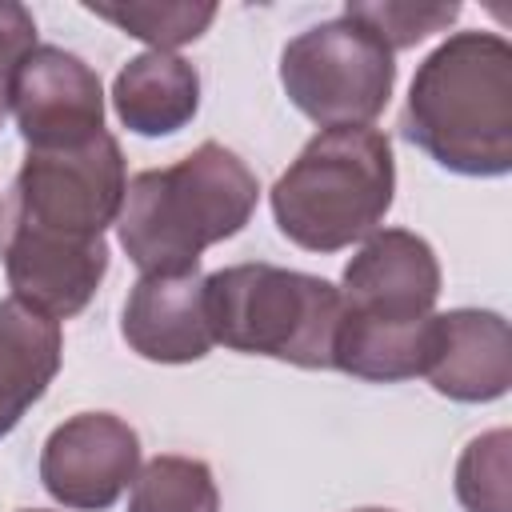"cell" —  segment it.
<instances>
[{
	"mask_svg": "<svg viewBox=\"0 0 512 512\" xmlns=\"http://www.w3.org/2000/svg\"><path fill=\"white\" fill-rule=\"evenodd\" d=\"M432 324L436 312L424 320H364L344 312L332 348V368L368 384L416 380L424 376L432 352Z\"/></svg>",
	"mask_w": 512,
	"mask_h": 512,
	"instance_id": "obj_15",
	"label": "cell"
},
{
	"mask_svg": "<svg viewBox=\"0 0 512 512\" xmlns=\"http://www.w3.org/2000/svg\"><path fill=\"white\" fill-rule=\"evenodd\" d=\"M128 512H220L212 468L192 456H152L132 480Z\"/></svg>",
	"mask_w": 512,
	"mask_h": 512,
	"instance_id": "obj_17",
	"label": "cell"
},
{
	"mask_svg": "<svg viewBox=\"0 0 512 512\" xmlns=\"http://www.w3.org/2000/svg\"><path fill=\"white\" fill-rule=\"evenodd\" d=\"M456 500L464 512H512V432L492 428L456 460Z\"/></svg>",
	"mask_w": 512,
	"mask_h": 512,
	"instance_id": "obj_18",
	"label": "cell"
},
{
	"mask_svg": "<svg viewBox=\"0 0 512 512\" xmlns=\"http://www.w3.org/2000/svg\"><path fill=\"white\" fill-rule=\"evenodd\" d=\"M124 344L152 364H192L212 352V328L204 316V276L168 272L140 276L120 312Z\"/></svg>",
	"mask_w": 512,
	"mask_h": 512,
	"instance_id": "obj_12",
	"label": "cell"
},
{
	"mask_svg": "<svg viewBox=\"0 0 512 512\" xmlns=\"http://www.w3.org/2000/svg\"><path fill=\"white\" fill-rule=\"evenodd\" d=\"M36 48V20L24 4L0 0V84L12 80L16 64Z\"/></svg>",
	"mask_w": 512,
	"mask_h": 512,
	"instance_id": "obj_20",
	"label": "cell"
},
{
	"mask_svg": "<svg viewBox=\"0 0 512 512\" xmlns=\"http://www.w3.org/2000/svg\"><path fill=\"white\" fill-rule=\"evenodd\" d=\"M140 472V436L116 412H76L40 448L44 492L72 512H104Z\"/></svg>",
	"mask_w": 512,
	"mask_h": 512,
	"instance_id": "obj_8",
	"label": "cell"
},
{
	"mask_svg": "<svg viewBox=\"0 0 512 512\" xmlns=\"http://www.w3.org/2000/svg\"><path fill=\"white\" fill-rule=\"evenodd\" d=\"M20 512H48V508H20Z\"/></svg>",
	"mask_w": 512,
	"mask_h": 512,
	"instance_id": "obj_23",
	"label": "cell"
},
{
	"mask_svg": "<svg viewBox=\"0 0 512 512\" xmlns=\"http://www.w3.org/2000/svg\"><path fill=\"white\" fill-rule=\"evenodd\" d=\"M204 316L212 340L232 352L332 368L344 304L324 276L280 264H232L204 276Z\"/></svg>",
	"mask_w": 512,
	"mask_h": 512,
	"instance_id": "obj_4",
	"label": "cell"
},
{
	"mask_svg": "<svg viewBox=\"0 0 512 512\" xmlns=\"http://www.w3.org/2000/svg\"><path fill=\"white\" fill-rule=\"evenodd\" d=\"M400 132L456 176L512 172V44L500 32H452L416 68Z\"/></svg>",
	"mask_w": 512,
	"mask_h": 512,
	"instance_id": "obj_1",
	"label": "cell"
},
{
	"mask_svg": "<svg viewBox=\"0 0 512 512\" xmlns=\"http://www.w3.org/2000/svg\"><path fill=\"white\" fill-rule=\"evenodd\" d=\"M4 276L20 304L48 320H72L96 296L108 272V240H80L60 232H40L28 224H4Z\"/></svg>",
	"mask_w": 512,
	"mask_h": 512,
	"instance_id": "obj_9",
	"label": "cell"
},
{
	"mask_svg": "<svg viewBox=\"0 0 512 512\" xmlns=\"http://www.w3.org/2000/svg\"><path fill=\"white\" fill-rule=\"evenodd\" d=\"M424 380L456 404H488L512 388V332L492 308L436 312Z\"/></svg>",
	"mask_w": 512,
	"mask_h": 512,
	"instance_id": "obj_11",
	"label": "cell"
},
{
	"mask_svg": "<svg viewBox=\"0 0 512 512\" xmlns=\"http://www.w3.org/2000/svg\"><path fill=\"white\" fill-rule=\"evenodd\" d=\"M280 84L312 124L368 128L396 88V56L360 20L332 16L284 44Z\"/></svg>",
	"mask_w": 512,
	"mask_h": 512,
	"instance_id": "obj_5",
	"label": "cell"
},
{
	"mask_svg": "<svg viewBox=\"0 0 512 512\" xmlns=\"http://www.w3.org/2000/svg\"><path fill=\"white\" fill-rule=\"evenodd\" d=\"M256 200V172L220 140H204L184 160L128 180L116 236L140 276L192 272L204 248L244 232Z\"/></svg>",
	"mask_w": 512,
	"mask_h": 512,
	"instance_id": "obj_2",
	"label": "cell"
},
{
	"mask_svg": "<svg viewBox=\"0 0 512 512\" xmlns=\"http://www.w3.org/2000/svg\"><path fill=\"white\" fill-rule=\"evenodd\" d=\"M64 360V332L56 320L32 312L16 296L0 300V440L48 392Z\"/></svg>",
	"mask_w": 512,
	"mask_h": 512,
	"instance_id": "obj_14",
	"label": "cell"
},
{
	"mask_svg": "<svg viewBox=\"0 0 512 512\" xmlns=\"http://www.w3.org/2000/svg\"><path fill=\"white\" fill-rule=\"evenodd\" d=\"M8 120V84H0V128Z\"/></svg>",
	"mask_w": 512,
	"mask_h": 512,
	"instance_id": "obj_21",
	"label": "cell"
},
{
	"mask_svg": "<svg viewBox=\"0 0 512 512\" xmlns=\"http://www.w3.org/2000/svg\"><path fill=\"white\" fill-rule=\"evenodd\" d=\"M112 108L136 136H172L200 108V72L176 52H140L112 80Z\"/></svg>",
	"mask_w": 512,
	"mask_h": 512,
	"instance_id": "obj_13",
	"label": "cell"
},
{
	"mask_svg": "<svg viewBox=\"0 0 512 512\" xmlns=\"http://www.w3.org/2000/svg\"><path fill=\"white\" fill-rule=\"evenodd\" d=\"M8 112L32 152L80 148L104 132V84L76 52L36 44L8 80Z\"/></svg>",
	"mask_w": 512,
	"mask_h": 512,
	"instance_id": "obj_7",
	"label": "cell"
},
{
	"mask_svg": "<svg viewBox=\"0 0 512 512\" xmlns=\"http://www.w3.org/2000/svg\"><path fill=\"white\" fill-rule=\"evenodd\" d=\"M128 172L124 152L112 132L80 148H52L24 156L12 180V224H28L40 232L96 240L108 224H116L124 204Z\"/></svg>",
	"mask_w": 512,
	"mask_h": 512,
	"instance_id": "obj_6",
	"label": "cell"
},
{
	"mask_svg": "<svg viewBox=\"0 0 512 512\" xmlns=\"http://www.w3.org/2000/svg\"><path fill=\"white\" fill-rule=\"evenodd\" d=\"M96 20L116 24L124 36L144 40L152 52H172L192 44L216 20V4L208 0H88Z\"/></svg>",
	"mask_w": 512,
	"mask_h": 512,
	"instance_id": "obj_16",
	"label": "cell"
},
{
	"mask_svg": "<svg viewBox=\"0 0 512 512\" xmlns=\"http://www.w3.org/2000/svg\"><path fill=\"white\" fill-rule=\"evenodd\" d=\"M440 300V260L408 228H376L344 264L340 304L364 320H424Z\"/></svg>",
	"mask_w": 512,
	"mask_h": 512,
	"instance_id": "obj_10",
	"label": "cell"
},
{
	"mask_svg": "<svg viewBox=\"0 0 512 512\" xmlns=\"http://www.w3.org/2000/svg\"><path fill=\"white\" fill-rule=\"evenodd\" d=\"M352 512H392V508H352Z\"/></svg>",
	"mask_w": 512,
	"mask_h": 512,
	"instance_id": "obj_22",
	"label": "cell"
},
{
	"mask_svg": "<svg viewBox=\"0 0 512 512\" xmlns=\"http://www.w3.org/2000/svg\"><path fill=\"white\" fill-rule=\"evenodd\" d=\"M396 196V160L380 128H320L272 184L276 228L304 252L368 240Z\"/></svg>",
	"mask_w": 512,
	"mask_h": 512,
	"instance_id": "obj_3",
	"label": "cell"
},
{
	"mask_svg": "<svg viewBox=\"0 0 512 512\" xmlns=\"http://www.w3.org/2000/svg\"><path fill=\"white\" fill-rule=\"evenodd\" d=\"M344 16L360 20L392 56L416 48L432 32H444L456 16V0H348Z\"/></svg>",
	"mask_w": 512,
	"mask_h": 512,
	"instance_id": "obj_19",
	"label": "cell"
}]
</instances>
